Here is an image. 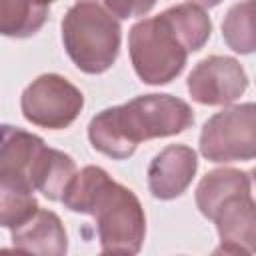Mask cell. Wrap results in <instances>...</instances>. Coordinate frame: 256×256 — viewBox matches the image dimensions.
<instances>
[{"label":"cell","mask_w":256,"mask_h":256,"mask_svg":"<svg viewBox=\"0 0 256 256\" xmlns=\"http://www.w3.org/2000/svg\"><path fill=\"white\" fill-rule=\"evenodd\" d=\"M50 6L0 0V34L10 38L34 36L46 22Z\"/></svg>","instance_id":"cell-16"},{"label":"cell","mask_w":256,"mask_h":256,"mask_svg":"<svg viewBox=\"0 0 256 256\" xmlns=\"http://www.w3.org/2000/svg\"><path fill=\"white\" fill-rule=\"evenodd\" d=\"M90 216L96 220L100 246L108 254L136 256L146 236V216L138 196L110 180L96 196Z\"/></svg>","instance_id":"cell-4"},{"label":"cell","mask_w":256,"mask_h":256,"mask_svg":"<svg viewBox=\"0 0 256 256\" xmlns=\"http://www.w3.org/2000/svg\"><path fill=\"white\" fill-rule=\"evenodd\" d=\"M222 36L226 44L240 54H250L256 46L254 38V2H240L234 4L224 22H222Z\"/></svg>","instance_id":"cell-18"},{"label":"cell","mask_w":256,"mask_h":256,"mask_svg":"<svg viewBox=\"0 0 256 256\" xmlns=\"http://www.w3.org/2000/svg\"><path fill=\"white\" fill-rule=\"evenodd\" d=\"M196 170V152L184 144H170L152 158L148 166V188L154 198L174 200L188 190Z\"/></svg>","instance_id":"cell-8"},{"label":"cell","mask_w":256,"mask_h":256,"mask_svg":"<svg viewBox=\"0 0 256 256\" xmlns=\"http://www.w3.org/2000/svg\"><path fill=\"white\" fill-rule=\"evenodd\" d=\"M12 244L28 256H66L68 252V236L60 216L44 208L12 230Z\"/></svg>","instance_id":"cell-9"},{"label":"cell","mask_w":256,"mask_h":256,"mask_svg":"<svg viewBox=\"0 0 256 256\" xmlns=\"http://www.w3.org/2000/svg\"><path fill=\"white\" fill-rule=\"evenodd\" d=\"M64 50L86 74H102L120 54L122 28L104 2H76L62 20Z\"/></svg>","instance_id":"cell-2"},{"label":"cell","mask_w":256,"mask_h":256,"mask_svg":"<svg viewBox=\"0 0 256 256\" xmlns=\"http://www.w3.org/2000/svg\"><path fill=\"white\" fill-rule=\"evenodd\" d=\"M104 6L116 16V18H130V16H138L146 10H150L154 4L148 2V4H142V2H104Z\"/></svg>","instance_id":"cell-19"},{"label":"cell","mask_w":256,"mask_h":256,"mask_svg":"<svg viewBox=\"0 0 256 256\" xmlns=\"http://www.w3.org/2000/svg\"><path fill=\"white\" fill-rule=\"evenodd\" d=\"M246 192H252L250 172L238 168H216L200 180L196 188V206L202 216L212 220L214 212L224 200Z\"/></svg>","instance_id":"cell-13"},{"label":"cell","mask_w":256,"mask_h":256,"mask_svg":"<svg viewBox=\"0 0 256 256\" xmlns=\"http://www.w3.org/2000/svg\"><path fill=\"white\" fill-rule=\"evenodd\" d=\"M210 256H252V252L238 248V246H230V244H220L218 248H214V252Z\"/></svg>","instance_id":"cell-20"},{"label":"cell","mask_w":256,"mask_h":256,"mask_svg":"<svg viewBox=\"0 0 256 256\" xmlns=\"http://www.w3.org/2000/svg\"><path fill=\"white\" fill-rule=\"evenodd\" d=\"M44 146L40 136L18 126L0 124V174L30 182V170Z\"/></svg>","instance_id":"cell-11"},{"label":"cell","mask_w":256,"mask_h":256,"mask_svg":"<svg viewBox=\"0 0 256 256\" xmlns=\"http://www.w3.org/2000/svg\"><path fill=\"white\" fill-rule=\"evenodd\" d=\"M0 256H28L18 248H0Z\"/></svg>","instance_id":"cell-21"},{"label":"cell","mask_w":256,"mask_h":256,"mask_svg":"<svg viewBox=\"0 0 256 256\" xmlns=\"http://www.w3.org/2000/svg\"><path fill=\"white\" fill-rule=\"evenodd\" d=\"M192 124L194 110L186 100L172 94H142L98 112L88 124V140L100 154L126 160L140 142L182 134Z\"/></svg>","instance_id":"cell-1"},{"label":"cell","mask_w":256,"mask_h":256,"mask_svg":"<svg viewBox=\"0 0 256 256\" xmlns=\"http://www.w3.org/2000/svg\"><path fill=\"white\" fill-rule=\"evenodd\" d=\"M128 52L136 76L150 86H162L182 74L188 50L162 16L144 18L128 32Z\"/></svg>","instance_id":"cell-3"},{"label":"cell","mask_w":256,"mask_h":256,"mask_svg":"<svg viewBox=\"0 0 256 256\" xmlns=\"http://www.w3.org/2000/svg\"><path fill=\"white\" fill-rule=\"evenodd\" d=\"M200 154L216 164L252 160L256 156V106H228L206 120L200 132Z\"/></svg>","instance_id":"cell-5"},{"label":"cell","mask_w":256,"mask_h":256,"mask_svg":"<svg viewBox=\"0 0 256 256\" xmlns=\"http://www.w3.org/2000/svg\"><path fill=\"white\" fill-rule=\"evenodd\" d=\"M100 256H116V254H108V252H102Z\"/></svg>","instance_id":"cell-22"},{"label":"cell","mask_w":256,"mask_h":256,"mask_svg":"<svg viewBox=\"0 0 256 256\" xmlns=\"http://www.w3.org/2000/svg\"><path fill=\"white\" fill-rule=\"evenodd\" d=\"M20 108L28 122L46 130L68 128L84 108V94L60 74H40L22 96Z\"/></svg>","instance_id":"cell-6"},{"label":"cell","mask_w":256,"mask_h":256,"mask_svg":"<svg viewBox=\"0 0 256 256\" xmlns=\"http://www.w3.org/2000/svg\"><path fill=\"white\" fill-rule=\"evenodd\" d=\"M38 208L40 206L30 182L0 174V226L14 230Z\"/></svg>","instance_id":"cell-15"},{"label":"cell","mask_w":256,"mask_h":256,"mask_svg":"<svg viewBox=\"0 0 256 256\" xmlns=\"http://www.w3.org/2000/svg\"><path fill=\"white\" fill-rule=\"evenodd\" d=\"M162 16L174 28L178 38L186 46L188 54L204 48V44L208 42L212 34V20L202 4H196V2L176 4V6L166 8Z\"/></svg>","instance_id":"cell-14"},{"label":"cell","mask_w":256,"mask_h":256,"mask_svg":"<svg viewBox=\"0 0 256 256\" xmlns=\"http://www.w3.org/2000/svg\"><path fill=\"white\" fill-rule=\"evenodd\" d=\"M186 86L198 104L228 106L246 92L248 76L236 58L212 54L192 68Z\"/></svg>","instance_id":"cell-7"},{"label":"cell","mask_w":256,"mask_h":256,"mask_svg":"<svg viewBox=\"0 0 256 256\" xmlns=\"http://www.w3.org/2000/svg\"><path fill=\"white\" fill-rule=\"evenodd\" d=\"M76 172V164L66 152L44 146L30 170V184L34 190L42 192L44 198L62 202V196L74 180Z\"/></svg>","instance_id":"cell-12"},{"label":"cell","mask_w":256,"mask_h":256,"mask_svg":"<svg viewBox=\"0 0 256 256\" xmlns=\"http://www.w3.org/2000/svg\"><path fill=\"white\" fill-rule=\"evenodd\" d=\"M222 244L238 246L254 252L256 240V218H254V198L252 192L232 196L224 200L212 216Z\"/></svg>","instance_id":"cell-10"},{"label":"cell","mask_w":256,"mask_h":256,"mask_svg":"<svg viewBox=\"0 0 256 256\" xmlns=\"http://www.w3.org/2000/svg\"><path fill=\"white\" fill-rule=\"evenodd\" d=\"M112 178L108 176V172L100 166H84L80 172H76L74 180L70 182L68 190L62 196V204L66 208H70L72 212H80V214H88L92 210V204L96 200V196L100 194V190L110 182Z\"/></svg>","instance_id":"cell-17"}]
</instances>
